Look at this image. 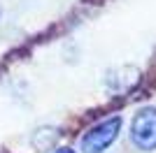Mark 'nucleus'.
<instances>
[{
	"label": "nucleus",
	"instance_id": "f257e3e1",
	"mask_svg": "<svg viewBox=\"0 0 156 153\" xmlns=\"http://www.w3.org/2000/svg\"><path fill=\"white\" fill-rule=\"evenodd\" d=\"M121 125H124V118L119 114L98 121L96 125H91L84 134H82V139H79V151L82 153H105L119 139Z\"/></svg>",
	"mask_w": 156,
	"mask_h": 153
},
{
	"label": "nucleus",
	"instance_id": "f03ea898",
	"mask_svg": "<svg viewBox=\"0 0 156 153\" xmlns=\"http://www.w3.org/2000/svg\"><path fill=\"white\" fill-rule=\"evenodd\" d=\"M130 144L140 153L156 151V107L147 104L140 107L130 118Z\"/></svg>",
	"mask_w": 156,
	"mask_h": 153
},
{
	"label": "nucleus",
	"instance_id": "7ed1b4c3",
	"mask_svg": "<svg viewBox=\"0 0 156 153\" xmlns=\"http://www.w3.org/2000/svg\"><path fill=\"white\" fill-rule=\"evenodd\" d=\"M51 153H77V151H75L72 146H58V148H54Z\"/></svg>",
	"mask_w": 156,
	"mask_h": 153
},
{
	"label": "nucleus",
	"instance_id": "20e7f679",
	"mask_svg": "<svg viewBox=\"0 0 156 153\" xmlns=\"http://www.w3.org/2000/svg\"><path fill=\"white\" fill-rule=\"evenodd\" d=\"M0 16H2V7H0Z\"/></svg>",
	"mask_w": 156,
	"mask_h": 153
}]
</instances>
